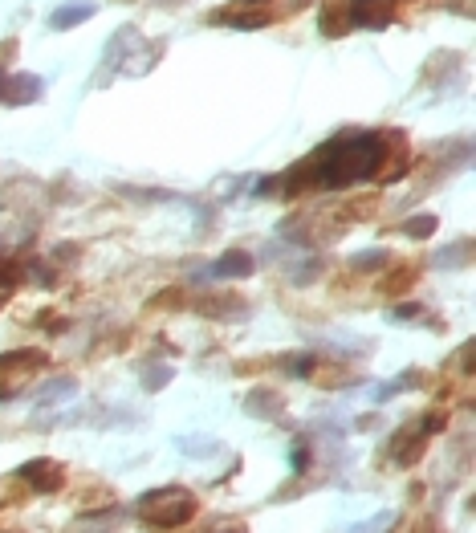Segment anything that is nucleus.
Listing matches in <instances>:
<instances>
[{
  "label": "nucleus",
  "mask_w": 476,
  "mask_h": 533,
  "mask_svg": "<svg viewBox=\"0 0 476 533\" xmlns=\"http://www.w3.org/2000/svg\"><path fill=\"white\" fill-rule=\"evenodd\" d=\"M387 135L383 131H342L330 143H322L314 155H306L289 175L285 192L302 188H322V192H342L354 184H367L387 167Z\"/></svg>",
  "instance_id": "f257e3e1"
},
{
  "label": "nucleus",
  "mask_w": 476,
  "mask_h": 533,
  "mask_svg": "<svg viewBox=\"0 0 476 533\" xmlns=\"http://www.w3.org/2000/svg\"><path fill=\"white\" fill-rule=\"evenodd\" d=\"M159 62V49L155 41H147L135 25H123V29H114L110 41L102 45V62H98V82L106 78H143L151 74V66Z\"/></svg>",
  "instance_id": "f03ea898"
},
{
  "label": "nucleus",
  "mask_w": 476,
  "mask_h": 533,
  "mask_svg": "<svg viewBox=\"0 0 476 533\" xmlns=\"http://www.w3.org/2000/svg\"><path fill=\"white\" fill-rule=\"evenodd\" d=\"M135 513L155 529H180L196 517V493L184 485H163L135 501Z\"/></svg>",
  "instance_id": "7ed1b4c3"
},
{
  "label": "nucleus",
  "mask_w": 476,
  "mask_h": 533,
  "mask_svg": "<svg viewBox=\"0 0 476 533\" xmlns=\"http://www.w3.org/2000/svg\"><path fill=\"white\" fill-rule=\"evenodd\" d=\"M440 424H444L440 416H432V420H424V424H420V420L403 424V428L387 440V456H391L395 464H403V468L415 464V460H420V452H424V444H428V436L440 432Z\"/></svg>",
  "instance_id": "20e7f679"
},
{
  "label": "nucleus",
  "mask_w": 476,
  "mask_h": 533,
  "mask_svg": "<svg viewBox=\"0 0 476 533\" xmlns=\"http://www.w3.org/2000/svg\"><path fill=\"white\" fill-rule=\"evenodd\" d=\"M249 273H253V253H245V249H228V253L216 257L208 269L192 273V281H196V285H208V281H236V277H249Z\"/></svg>",
  "instance_id": "39448f33"
},
{
  "label": "nucleus",
  "mask_w": 476,
  "mask_h": 533,
  "mask_svg": "<svg viewBox=\"0 0 476 533\" xmlns=\"http://www.w3.org/2000/svg\"><path fill=\"white\" fill-rule=\"evenodd\" d=\"M395 17V0H350L346 21L350 29H387Z\"/></svg>",
  "instance_id": "423d86ee"
},
{
  "label": "nucleus",
  "mask_w": 476,
  "mask_h": 533,
  "mask_svg": "<svg viewBox=\"0 0 476 533\" xmlns=\"http://www.w3.org/2000/svg\"><path fill=\"white\" fill-rule=\"evenodd\" d=\"M45 94V82L37 74H5L0 70V102L5 106H29Z\"/></svg>",
  "instance_id": "0eeeda50"
},
{
  "label": "nucleus",
  "mask_w": 476,
  "mask_h": 533,
  "mask_svg": "<svg viewBox=\"0 0 476 533\" xmlns=\"http://www.w3.org/2000/svg\"><path fill=\"white\" fill-rule=\"evenodd\" d=\"M17 477L29 489H37V493H57V489H62V481H66V472H62V464H57V460L37 456V460H29V464L17 468Z\"/></svg>",
  "instance_id": "6e6552de"
},
{
  "label": "nucleus",
  "mask_w": 476,
  "mask_h": 533,
  "mask_svg": "<svg viewBox=\"0 0 476 533\" xmlns=\"http://www.w3.org/2000/svg\"><path fill=\"white\" fill-rule=\"evenodd\" d=\"M127 521V509H94V513H82L70 533H118V525Z\"/></svg>",
  "instance_id": "1a4fd4ad"
},
{
  "label": "nucleus",
  "mask_w": 476,
  "mask_h": 533,
  "mask_svg": "<svg viewBox=\"0 0 476 533\" xmlns=\"http://www.w3.org/2000/svg\"><path fill=\"white\" fill-rule=\"evenodd\" d=\"M78 395V379H49V383H41L37 391H33V403L37 407H49V403H62V399H74Z\"/></svg>",
  "instance_id": "9d476101"
},
{
  "label": "nucleus",
  "mask_w": 476,
  "mask_h": 533,
  "mask_svg": "<svg viewBox=\"0 0 476 533\" xmlns=\"http://www.w3.org/2000/svg\"><path fill=\"white\" fill-rule=\"evenodd\" d=\"M94 17V5L90 0H78V5H62V9H53L49 17V29H78L82 21Z\"/></svg>",
  "instance_id": "9b49d317"
},
{
  "label": "nucleus",
  "mask_w": 476,
  "mask_h": 533,
  "mask_svg": "<svg viewBox=\"0 0 476 533\" xmlns=\"http://www.w3.org/2000/svg\"><path fill=\"white\" fill-rule=\"evenodd\" d=\"M432 261H436V269H464L472 261V241H456L452 249H440Z\"/></svg>",
  "instance_id": "f8f14e48"
},
{
  "label": "nucleus",
  "mask_w": 476,
  "mask_h": 533,
  "mask_svg": "<svg viewBox=\"0 0 476 533\" xmlns=\"http://www.w3.org/2000/svg\"><path fill=\"white\" fill-rule=\"evenodd\" d=\"M415 383H420V375H415V371H403L399 379H391V383H379V387L371 391V399H375V403H387V399H395V395L411 391Z\"/></svg>",
  "instance_id": "ddd939ff"
},
{
  "label": "nucleus",
  "mask_w": 476,
  "mask_h": 533,
  "mask_svg": "<svg viewBox=\"0 0 476 533\" xmlns=\"http://www.w3.org/2000/svg\"><path fill=\"white\" fill-rule=\"evenodd\" d=\"M175 448H180L184 456H196V460H208L220 452V444L212 436H184V440H175Z\"/></svg>",
  "instance_id": "4468645a"
},
{
  "label": "nucleus",
  "mask_w": 476,
  "mask_h": 533,
  "mask_svg": "<svg viewBox=\"0 0 476 533\" xmlns=\"http://www.w3.org/2000/svg\"><path fill=\"white\" fill-rule=\"evenodd\" d=\"M212 21H216V25H232V29H265L273 17H265V13H232V17L216 13Z\"/></svg>",
  "instance_id": "2eb2a0df"
},
{
  "label": "nucleus",
  "mask_w": 476,
  "mask_h": 533,
  "mask_svg": "<svg viewBox=\"0 0 476 533\" xmlns=\"http://www.w3.org/2000/svg\"><path fill=\"white\" fill-rule=\"evenodd\" d=\"M45 363V354L41 350H13L0 359V371H13V367H41Z\"/></svg>",
  "instance_id": "dca6fc26"
},
{
  "label": "nucleus",
  "mask_w": 476,
  "mask_h": 533,
  "mask_svg": "<svg viewBox=\"0 0 476 533\" xmlns=\"http://www.w3.org/2000/svg\"><path fill=\"white\" fill-rule=\"evenodd\" d=\"M440 228V220L436 216H407L403 224H399V232L403 236H432Z\"/></svg>",
  "instance_id": "f3484780"
},
{
  "label": "nucleus",
  "mask_w": 476,
  "mask_h": 533,
  "mask_svg": "<svg viewBox=\"0 0 476 533\" xmlns=\"http://www.w3.org/2000/svg\"><path fill=\"white\" fill-rule=\"evenodd\" d=\"M387 265V249H367V253H354L350 269L354 273H371V269H383Z\"/></svg>",
  "instance_id": "a211bd4d"
},
{
  "label": "nucleus",
  "mask_w": 476,
  "mask_h": 533,
  "mask_svg": "<svg viewBox=\"0 0 476 533\" xmlns=\"http://www.w3.org/2000/svg\"><path fill=\"white\" fill-rule=\"evenodd\" d=\"M277 395L273 391H257V395H249V411H253V416H265V420H273L277 416Z\"/></svg>",
  "instance_id": "6ab92c4d"
},
{
  "label": "nucleus",
  "mask_w": 476,
  "mask_h": 533,
  "mask_svg": "<svg viewBox=\"0 0 476 533\" xmlns=\"http://www.w3.org/2000/svg\"><path fill=\"white\" fill-rule=\"evenodd\" d=\"M346 29H350V21H346V5L322 13V33H326V37H342Z\"/></svg>",
  "instance_id": "aec40b11"
},
{
  "label": "nucleus",
  "mask_w": 476,
  "mask_h": 533,
  "mask_svg": "<svg viewBox=\"0 0 476 533\" xmlns=\"http://www.w3.org/2000/svg\"><path fill=\"white\" fill-rule=\"evenodd\" d=\"M395 525V509H383V513H375L371 521H363V525H354L350 533H387Z\"/></svg>",
  "instance_id": "412c9836"
},
{
  "label": "nucleus",
  "mask_w": 476,
  "mask_h": 533,
  "mask_svg": "<svg viewBox=\"0 0 476 533\" xmlns=\"http://www.w3.org/2000/svg\"><path fill=\"white\" fill-rule=\"evenodd\" d=\"M167 383H171V367H147V379H143L147 391H159V387H167Z\"/></svg>",
  "instance_id": "4be33fe9"
},
{
  "label": "nucleus",
  "mask_w": 476,
  "mask_h": 533,
  "mask_svg": "<svg viewBox=\"0 0 476 533\" xmlns=\"http://www.w3.org/2000/svg\"><path fill=\"white\" fill-rule=\"evenodd\" d=\"M13 289H17V273H13V269H5V265H0V306H9Z\"/></svg>",
  "instance_id": "5701e85b"
},
{
  "label": "nucleus",
  "mask_w": 476,
  "mask_h": 533,
  "mask_svg": "<svg viewBox=\"0 0 476 533\" xmlns=\"http://www.w3.org/2000/svg\"><path fill=\"white\" fill-rule=\"evenodd\" d=\"M424 318V306H399L391 310V322H420Z\"/></svg>",
  "instance_id": "b1692460"
},
{
  "label": "nucleus",
  "mask_w": 476,
  "mask_h": 533,
  "mask_svg": "<svg viewBox=\"0 0 476 533\" xmlns=\"http://www.w3.org/2000/svg\"><path fill=\"white\" fill-rule=\"evenodd\" d=\"M314 363H318L314 354H302V359H293V367H289V371H293V379H306V375L314 371Z\"/></svg>",
  "instance_id": "393cba45"
},
{
  "label": "nucleus",
  "mask_w": 476,
  "mask_h": 533,
  "mask_svg": "<svg viewBox=\"0 0 476 533\" xmlns=\"http://www.w3.org/2000/svg\"><path fill=\"white\" fill-rule=\"evenodd\" d=\"M456 363H460V371H464V375H472V342H464V346H460Z\"/></svg>",
  "instance_id": "a878e982"
}]
</instances>
